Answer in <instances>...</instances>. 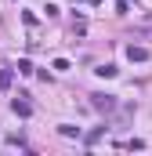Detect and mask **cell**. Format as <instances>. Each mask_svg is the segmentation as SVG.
Instances as JSON below:
<instances>
[{
    "label": "cell",
    "instance_id": "obj_7",
    "mask_svg": "<svg viewBox=\"0 0 152 156\" xmlns=\"http://www.w3.org/2000/svg\"><path fill=\"white\" fill-rule=\"evenodd\" d=\"M11 80H15V73L4 66V69H0V91H11Z\"/></svg>",
    "mask_w": 152,
    "mask_h": 156
},
{
    "label": "cell",
    "instance_id": "obj_9",
    "mask_svg": "<svg viewBox=\"0 0 152 156\" xmlns=\"http://www.w3.org/2000/svg\"><path fill=\"white\" fill-rule=\"evenodd\" d=\"M51 69H58V73H65V69H69V62H65V58H54V62H51Z\"/></svg>",
    "mask_w": 152,
    "mask_h": 156
},
{
    "label": "cell",
    "instance_id": "obj_6",
    "mask_svg": "<svg viewBox=\"0 0 152 156\" xmlns=\"http://www.w3.org/2000/svg\"><path fill=\"white\" fill-rule=\"evenodd\" d=\"M58 134H62V138H80L83 131H80V127H73V123H62V127H58Z\"/></svg>",
    "mask_w": 152,
    "mask_h": 156
},
{
    "label": "cell",
    "instance_id": "obj_1",
    "mask_svg": "<svg viewBox=\"0 0 152 156\" xmlns=\"http://www.w3.org/2000/svg\"><path fill=\"white\" fill-rule=\"evenodd\" d=\"M91 105H94L98 113H116L119 102H116V94H102V91H98V94H91Z\"/></svg>",
    "mask_w": 152,
    "mask_h": 156
},
{
    "label": "cell",
    "instance_id": "obj_8",
    "mask_svg": "<svg viewBox=\"0 0 152 156\" xmlns=\"http://www.w3.org/2000/svg\"><path fill=\"white\" fill-rule=\"evenodd\" d=\"M18 73H22V76H29V73H33V62H29V58H22V62H18Z\"/></svg>",
    "mask_w": 152,
    "mask_h": 156
},
{
    "label": "cell",
    "instance_id": "obj_3",
    "mask_svg": "<svg viewBox=\"0 0 152 156\" xmlns=\"http://www.w3.org/2000/svg\"><path fill=\"white\" fill-rule=\"evenodd\" d=\"M127 58H130V62H145V58H149V47H134V44H130V47H127Z\"/></svg>",
    "mask_w": 152,
    "mask_h": 156
},
{
    "label": "cell",
    "instance_id": "obj_4",
    "mask_svg": "<svg viewBox=\"0 0 152 156\" xmlns=\"http://www.w3.org/2000/svg\"><path fill=\"white\" fill-rule=\"evenodd\" d=\"M105 131H109V127H105V123H98L94 131H87V134H83V142H87V145H94V142H98V138H102Z\"/></svg>",
    "mask_w": 152,
    "mask_h": 156
},
{
    "label": "cell",
    "instance_id": "obj_5",
    "mask_svg": "<svg viewBox=\"0 0 152 156\" xmlns=\"http://www.w3.org/2000/svg\"><path fill=\"white\" fill-rule=\"evenodd\" d=\"M94 73H98V76H105V80H112L116 73H119V69H116L112 62H102V66H98V69H94Z\"/></svg>",
    "mask_w": 152,
    "mask_h": 156
},
{
    "label": "cell",
    "instance_id": "obj_2",
    "mask_svg": "<svg viewBox=\"0 0 152 156\" xmlns=\"http://www.w3.org/2000/svg\"><path fill=\"white\" fill-rule=\"evenodd\" d=\"M11 113H15V116H33V105H29V102H26V94H18V98H15V102H11Z\"/></svg>",
    "mask_w": 152,
    "mask_h": 156
}]
</instances>
